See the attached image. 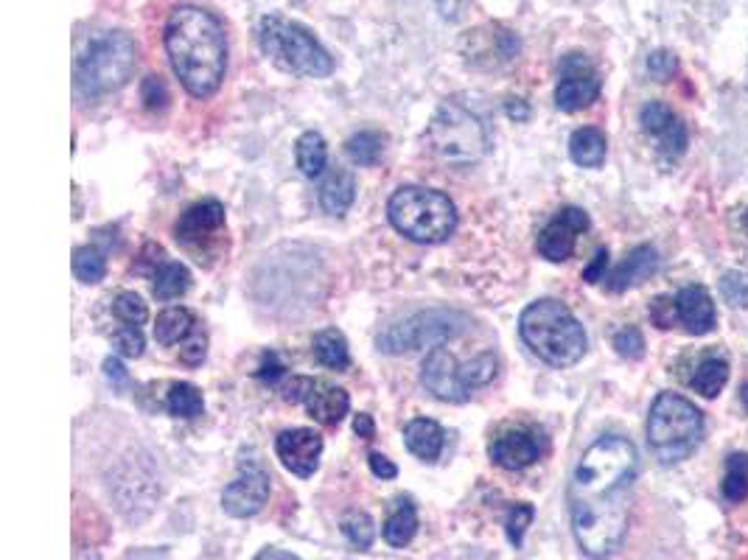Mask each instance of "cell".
<instances>
[{
	"instance_id": "1",
	"label": "cell",
	"mask_w": 748,
	"mask_h": 560,
	"mask_svg": "<svg viewBox=\"0 0 748 560\" xmlns=\"http://www.w3.org/2000/svg\"><path fill=\"white\" fill-rule=\"evenodd\" d=\"M634 476L636 448L625 437L608 434L583 451L569 485L572 532L583 555L600 560L620 549Z\"/></svg>"
},
{
	"instance_id": "2",
	"label": "cell",
	"mask_w": 748,
	"mask_h": 560,
	"mask_svg": "<svg viewBox=\"0 0 748 560\" xmlns=\"http://www.w3.org/2000/svg\"><path fill=\"white\" fill-rule=\"evenodd\" d=\"M166 51L177 79L194 98H211L222 87L227 70L225 28L208 9H174L166 23Z\"/></svg>"
},
{
	"instance_id": "3",
	"label": "cell",
	"mask_w": 748,
	"mask_h": 560,
	"mask_svg": "<svg viewBox=\"0 0 748 560\" xmlns=\"http://www.w3.org/2000/svg\"><path fill=\"white\" fill-rule=\"evenodd\" d=\"M519 334L524 345L552 367L578 364L589 348L578 317L558 300H536L524 308L519 317Z\"/></svg>"
},
{
	"instance_id": "4",
	"label": "cell",
	"mask_w": 748,
	"mask_h": 560,
	"mask_svg": "<svg viewBox=\"0 0 748 560\" xmlns=\"http://www.w3.org/2000/svg\"><path fill=\"white\" fill-rule=\"evenodd\" d=\"M387 216L401 236L415 244H440L457 230V208L449 196L435 188L407 185L387 202Z\"/></svg>"
},
{
	"instance_id": "5",
	"label": "cell",
	"mask_w": 748,
	"mask_h": 560,
	"mask_svg": "<svg viewBox=\"0 0 748 560\" xmlns=\"http://www.w3.org/2000/svg\"><path fill=\"white\" fill-rule=\"evenodd\" d=\"M704 437V415L698 406L678 392H662L648 418V443L656 460L664 465H676L687 460Z\"/></svg>"
},
{
	"instance_id": "6",
	"label": "cell",
	"mask_w": 748,
	"mask_h": 560,
	"mask_svg": "<svg viewBox=\"0 0 748 560\" xmlns=\"http://www.w3.org/2000/svg\"><path fill=\"white\" fill-rule=\"evenodd\" d=\"M426 146L443 163L471 166L488 152V129L477 112L452 98L440 104L426 126Z\"/></svg>"
},
{
	"instance_id": "7",
	"label": "cell",
	"mask_w": 748,
	"mask_h": 560,
	"mask_svg": "<svg viewBox=\"0 0 748 560\" xmlns=\"http://www.w3.org/2000/svg\"><path fill=\"white\" fill-rule=\"evenodd\" d=\"M258 40H261L264 54L289 73L309 76V79H325L334 70V59L300 23H289L275 14L264 17L261 28H258Z\"/></svg>"
},
{
	"instance_id": "8",
	"label": "cell",
	"mask_w": 748,
	"mask_h": 560,
	"mask_svg": "<svg viewBox=\"0 0 748 560\" xmlns=\"http://www.w3.org/2000/svg\"><path fill=\"white\" fill-rule=\"evenodd\" d=\"M138 65V45L124 31H110L93 42L79 59L76 82L79 90L90 98L107 96L124 87Z\"/></svg>"
},
{
	"instance_id": "9",
	"label": "cell",
	"mask_w": 748,
	"mask_h": 560,
	"mask_svg": "<svg viewBox=\"0 0 748 560\" xmlns=\"http://www.w3.org/2000/svg\"><path fill=\"white\" fill-rule=\"evenodd\" d=\"M468 328V317L460 311H421L410 320L398 322L379 336V348L384 353H412L421 348H438Z\"/></svg>"
},
{
	"instance_id": "10",
	"label": "cell",
	"mask_w": 748,
	"mask_h": 560,
	"mask_svg": "<svg viewBox=\"0 0 748 560\" xmlns=\"http://www.w3.org/2000/svg\"><path fill=\"white\" fill-rule=\"evenodd\" d=\"M283 398L289 404H303L309 409L314 420H320L325 426H337L339 420L348 415L351 409V398L342 387H334L323 378H306L297 376L283 387Z\"/></svg>"
},
{
	"instance_id": "11",
	"label": "cell",
	"mask_w": 748,
	"mask_h": 560,
	"mask_svg": "<svg viewBox=\"0 0 748 560\" xmlns=\"http://www.w3.org/2000/svg\"><path fill=\"white\" fill-rule=\"evenodd\" d=\"M600 76L583 54H569L561 62V82L555 87V104L564 112H580L600 96Z\"/></svg>"
},
{
	"instance_id": "12",
	"label": "cell",
	"mask_w": 748,
	"mask_h": 560,
	"mask_svg": "<svg viewBox=\"0 0 748 560\" xmlns=\"http://www.w3.org/2000/svg\"><path fill=\"white\" fill-rule=\"evenodd\" d=\"M586 230H589L586 210L572 208V205L561 208L552 216L550 224L541 230V236H538V255L552 261V264H561V261H566L575 252L578 236L586 233Z\"/></svg>"
},
{
	"instance_id": "13",
	"label": "cell",
	"mask_w": 748,
	"mask_h": 560,
	"mask_svg": "<svg viewBox=\"0 0 748 560\" xmlns=\"http://www.w3.org/2000/svg\"><path fill=\"white\" fill-rule=\"evenodd\" d=\"M269 499V474L258 465H241V474L222 493L227 516L250 518L264 510Z\"/></svg>"
},
{
	"instance_id": "14",
	"label": "cell",
	"mask_w": 748,
	"mask_h": 560,
	"mask_svg": "<svg viewBox=\"0 0 748 560\" xmlns=\"http://www.w3.org/2000/svg\"><path fill=\"white\" fill-rule=\"evenodd\" d=\"M421 381L435 398L449 401V404H463L471 395V387L463 381V373H460V364L443 345L429 350L424 370H421Z\"/></svg>"
},
{
	"instance_id": "15",
	"label": "cell",
	"mask_w": 748,
	"mask_h": 560,
	"mask_svg": "<svg viewBox=\"0 0 748 560\" xmlns=\"http://www.w3.org/2000/svg\"><path fill=\"white\" fill-rule=\"evenodd\" d=\"M639 124L645 129L656 149L664 160H678L681 154L687 152V129L681 124L676 112L670 110L662 101H650L639 112Z\"/></svg>"
},
{
	"instance_id": "16",
	"label": "cell",
	"mask_w": 748,
	"mask_h": 560,
	"mask_svg": "<svg viewBox=\"0 0 748 560\" xmlns=\"http://www.w3.org/2000/svg\"><path fill=\"white\" fill-rule=\"evenodd\" d=\"M278 460L283 462L286 471H292L300 479H309L320 465L323 457V437L314 429H286L275 440Z\"/></svg>"
},
{
	"instance_id": "17",
	"label": "cell",
	"mask_w": 748,
	"mask_h": 560,
	"mask_svg": "<svg viewBox=\"0 0 748 560\" xmlns=\"http://www.w3.org/2000/svg\"><path fill=\"white\" fill-rule=\"evenodd\" d=\"M225 227V208L222 202L216 199H205V202H197L191 208L185 210L183 216L174 224V238L188 247V250H197L199 244L211 241L216 233H222Z\"/></svg>"
},
{
	"instance_id": "18",
	"label": "cell",
	"mask_w": 748,
	"mask_h": 560,
	"mask_svg": "<svg viewBox=\"0 0 748 560\" xmlns=\"http://www.w3.org/2000/svg\"><path fill=\"white\" fill-rule=\"evenodd\" d=\"M491 460L505 471H522L541 457V440L530 429H505L491 440Z\"/></svg>"
},
{
	"instance_id": "19",
	"label": "cell",
	"mask_w": 748,
	"mask_h": 560,
	"mask_svg": "<svg viewBox=\"0 0 748 560\" xmlns=\"http://www.w3.org/2000/svg\"><path fill=\"white\" fill-rule=\"evenodd\" d=\"M676 314L684 331L692 336H704L715 328V303L704 286H687L676 294Z\"/></svg>"
},
{
	"instance_id": "20",
	"label": "cell",
	"mask_w": 748,
	"mask_h": 560,
	"mask_svg": "<svg viewBox=\"0 0 748 560\" xmlns=\"http://www.w3.org/2000/svg\"><path fill=\"white\" fill-rule=\"evenodd\" d=\"M656 269H659V252L653 250L650 244H642V247L628 252L622 258V264L608 275V289L617 294L628 292V289H634L639 283H645Z\"/></svg>"
},
{
	"instance_id": "21",
	"label": "cell",
	"mask_w": 748,
	"mask_h": 560,
	"mask_svg": "<svg viewBox=\"0 0 748 560\" xmlns=\"http://www.w3.org/2000/svg\"><path fill=\"white\" fill-rule=\"evenodd\" d=\"M404 443L418 460L435 462L446 446V432L440 429L438 420L415 418L404 426Z\"/></svg>"
},
{
	"instance_id": "22",
	"label": "cell",
	"mask_w": 748,
	"mask_h": 560,
	"mask_svg": "<svg viewBox=\"0 0 748 560\" xmlns=\"http://www.w3.org/2000/svg\"><path fill=\"white\" fill-rule=\"evenodd\" d=\"M353 196H356V180H353L351 171L334 168L325 177L323 188H320V205H323L325 213L342 216L353 205Z\"/></svg>"
},
{
	"instance_id": "23",
	"label": "cell",
	"mask_w": 748,
	"mask_h": 560,
	"mask_svg": "<svg viewBox=\"0 0 748 560\" xmlns=\"http://www.w3.org/2000/svg\"><path fill=\"white\" fill-rule=\"evenodd\" d=\"M569 157L583 168L603 166V160H606V135L600 129H594V126H583L578 132H572Z\"/></svg>"
},
{
	"instance_id": "24",
	"label": "cell",
	"mask_w": 748,
	"mask_h": 560,
	"mask_svg": "<svg viewBox=\"0 0 748 560\" xmlns=\"http://www.w3.org/2000/svg\"><path fill=\"white\" fill-rule=\"evenodd\" d=\"M418 532V510L412 499H398L393 513L387 516L382 527L384 541L390 546H407Z\"/></svg>"
},
{
	"instance_id": "25",
	"label": "cell",
	"mask_w": 748,
	"mask_h": 560,
	"mask_svg": "<svg viewBox=\"0 0 748 560\" xmlns=\"http://www.w3.org/2000/svg\"><path fill=\"white\" fill-rule=\"evenodd\" d=\"M194 314L183 306H171L166 308L155 322V339L160 345H180L188 336L194 334Z\"/></svg>"
},
{
	"instance_id": "26",
	"label": "cell",
	"mask_w": 748,
	"mask_h": 560,
	"mask_svg": "<svg viewBox=\"0 0 748 560\" xmlns=\"http://www.w3.org/2000/svg\"><path fill=\"white\" fill-rule=\"evenodd\" d=\"M311 350H314V359L323 364V367H328V370H345L351 364L348 342H345V336L339 334L337 328H325V331L314 336Z\"/></svg>"
},
{
	"instance_id": "27",
	"label": "cell",
	"mask_w": 748,
	"mask_h": 560,
	"mask_svg": "<svg viewBox=\"0 0 748 560\" xmlns=\"http://www.w3.org/2000/svg\"><path fill=\"white\" fill-rule=\"evenodd\" d=\"M295 160L297 168H300L306 177H320L325 163H328V149H325L323 135H320V132H303V135L297 138Z\"/></svg>"
},
{
	"instance_id": "28",
	"label": "cell",
	"mask_w": 748,
	"mask_h": 560,
	"mask_svg": "<svg viewBox=\"0 0 748 560\" xmlns=\"http://www.w3.org/2000/svg\"><path fill=\"white\" fill-rule=\"evenodd\" d=\"M726 381H729V364L718 359V356H712V359L698 364V370L690 378V387L695 392H701L704 398H718V392L723 390Z\"/></svg>"
},
{
	"instance_id": "29",
	"label": "cell",
	"mask_w": 748,
	"mask_h": 560,
	"mask_svg": "<svg viewBox=\"0 0 748 560\" xmlns=\"http://www.w3.org/2000/svg\"><path fill=\"white\" fill-rule=\"evenodd\" d=\"M720 493L729 504H740L748 499V454H732L726 460V476H723V485H720Z\"/></svg>"
},
{
	"instance_id": "30",
	"label": "cell",
	"mask_w": 748,
	"mask_h": 560,
	"mask_svg": "<svg viewBox=\"0 0 748 560\" xmlns=\"http://www.w3.org/2000/svg\"><path fill=\"white\" fill-rule=\"evenodd\" d=\"M191 289V272L183 264H163L155 272V297L157 300H177Z\"/></svg>"
},
{
	"instance_id": "31",
	"label": "cell",
	"mask_w": 748,
	"mask_h": 560,
	"mask_svg": "<svg viewBox=\"0 0 748 560\" xmlns=\"http://www.w3.org/2000/svg\"><path fill=\"white\" fill-rule=\"evenodd\" d=\"M166 406H169V412L174 418H197V415H202V409H205V398H202V392L194 384L180 381V384H171Z\"/></svg>"
},
{
	"instance_id": "32",
	"label": "cell",
	"mask_w": 748,
	"mask_h": 560,
	"mask_svg": "<svg viewBox=\"0 0 748 560\" xmlns=\"http://www.w3.org/2000/svg\"><path fill=\"white\" fill-rule=\"evenodd\" d=\"M73 275L76 280H82V283H99L107 275V258H104V252L99 247H76L73 250Z\"/></svg>"
},
{
	"instance_id": "33",
	"label": "cell",
	"mask_w": 748,
	"mask_h": 560,
	"mask_svg": "<svg viewBox=\"0 0 748 560\" xmlns=\"http://www.w3.org/2000/svg\"><path fill=\"white\" fill-rule=\"evenodd\" d=\"M384 138L379 132H359L345 143V154L351 157L356 166H376L382 160Z\"/></svg>"
},
{
	"instance_id": "34",
	"label": "cell",
	"mask_w": 748,
	"mask_h": 560,
	"mask_svg": "<svg viewBox=\"0 0 748 560\" xmlns=\"http://www.w3.org/2000/svg\"><path fill=\"white\" fill-rule=\"evenodd\" d=\"M342 535L348 538V544L353 549H359V552H365L373 544V538H376V524H373V518L362 513V510H353L348 516L342 518Z\"/></svg>"
},
{
	"instance_id": "35",
	"label": "cell",
	"mask_w": 748,
	"mask_h": 560,
	"mask_svg": "<svg viewBox=\"0 0 748 560\" xmlns=\"http://www.w3.org/2000/svg\"><path fill=\"white\" fill-rule=\"evenodd\" d=\"M113 317L121 325L141 328L143 322L149 320V308H146V303L135 292H121L113 300Z\"/></svg>"
},
{
	"instance_id": "36",
	"label": "cell",
	"mask_w": 748,
	"mask_h": 560,
	"mask_svg": "<svg viewBox=\"0 0 748 560\" xmlns=\"http://www.w3.org/2000/svg\"><path fill=\"white\" fill-rule=\"evenodd\" d=\"M460 373H463V381H466L471 390L485 387V384H491L496 376V356L494 353H480L474 362L463 364Z\"/></svg>"
},
{
	"instance_id": "37",
	"label": "cell",
	"mask_w": 748,
	"mask_h": 560,
	"mask_svg": "<svg viewBox=\"0 0 748 560\" xmlns=\"http://www.w3.org/2000/svg\"><path fill=\"white\" fill-rule=\"evenodd\" d=\"M533 516H536L533 504H513L508 510V516H505V532H508V541L516 546V549L522 546L524 532L530 527Z\"/></svg>"
},
{
	"instance_id": "38",
	"label": "cell",
	"mask_w": 748,
	"mask_h": 560,
	"mask_svg": "<svg viewBox=\"0 0 748 560\" xmlns=\"http://www.w3.org/2000/svg\"><path fill=\"white\" fill-rule=\"evenodd\" d=\"M720 294H723V300L734 308H746L748 306V275L746 272H726L723 278H720Z\"/></svg>"
},
{
	"instance_id": "39",
	"label": "cell",
	"mask_w": 748,
	"mask_h": 560,
	"mask_svg": "<svg viewBox=\"0 0 748 560\" xmlns=\"http://www.w3.org/2000/svg\"><path fill=\"white\" fill-rule=\"evenodd\" d=\"M115 350L124 356V359H138L146 348V339H143L141 328H132V325H121L113 336Z\"/></svg>"
},
{
	"instance_id": "40",
	"label": "cell",
	"mask_w": 748,
	"mask_h": 560,
	"mask_svg": "<svg viewBox=\"0 0 748 560\" xmlns=\"http://www.w3.org/2000/svg\"><path fill=\"white\" fill-rule=\"evenodd\" d=\"M614 348L622 359H642L645 356V336L639 328H622L620 334L614 336Z\"/></svg>"
},
{
	"instance_id": "41",
	"label": "cell",
	"mask_w": 748,
	"mask_h": 560,
	"mask_svg": "<svg viewBox=\"0 0 748 560\" xmlns=\"http://www.w3.org/2000/svg\"><path fill=\"white\" fill-rule=\"evenodd\" d=\"M648 73L653 79H659V82H670L678 73L676 54H670V51H664V48L653 51V54L648 56Z\"/></svg>"
},
{
	"instance_id": "42",
	"label": "cell",
	"mask_w": 748,
	"mask_h": 560,
	"mask_svg": "<svg viewBox=\"0 0 748 560\" xmlns=\"http://www.w3.org/2000/svg\"><path fill=\"white\" fill-rule=\"evenodd\" d=\"M141 98L143 104H146V110H163L166 101H169V90H166V84H163L160 76H146L141 87Z\"/></svg>"
},
{
	"instance_id": "43",
	"label": "cell",
	"mask_w": 748,
	"mask_h": 560,
	"mask_svg": "<svg viewBox=\"0 0 748 560\" xmlns=\"http://www.w3.org/2000/svg\"><path fill=\"white\" fill-rule=\"evenodd\" d=\"M650 317L653 322L659 325V328H673L678 322L676 314V297L670 300V297H659V300H653V306H650Z\"/></svg>"
},
{
	"instance_id": "44",
	"label": "cell",
	"mask_w": 748,
	"mask_h": 560,
	"mask_svg": "<svg viewBox=\"0 0 748 560\" xmlns=\"http://www.w3.org/2000/svg\"><path fill=\"white\" fill-rule=\"evenodd\" d=\"M180 356H183L185 364H199L205 359V336L194 334L185 339V348H180Z\"/></svg>"
},
{
	"instance_id": "45",
	"label": "cell",
	"mask_w": 748,
	"mask_h": 560,
	"mask_svg": "<svg viewBox=\"0 0 748 560\" xmlns=\"http://www.w3.org/2000/svg\"><path fill=\"white\" fill-rule=\"evenodd\" d=\"M367 462H370V471L379 476V479H396L398 476L396 465L387 460L384 454H379V451H373V454L367 457Z\"/></svg>"
},
{
	"instance_id": "46",
	"label": "cell",
	"mask_w": 748,
	"mask_h": 560,
	"mask_svg": "<svg viewBox=\"0 0 748 560\" xmlns=\"http://www.w3.org/2000/svg\"><path fill=\"white\" fill-rule=\"evenodd\" d=\"M283 376V364L278 362L275 353H264V362L258 367V378L261 381H278Z\"/></svg>"
},
{
	"instance_id": "47",
	"label": "cell",
	"mask_w": 748,
	"mask_h": 560,
	"mask_svg": "<svg viewBox=\"0 0 748 560\" xmlns=\"http://www.w3.org/2000/svg\"><path fill=\"white\" fill-rule=\"evenodd\" d=\"M606 266H608V250H597V255H594V261L589 266H586V272H583V280H586V283H597V280H606V278H603Z\"/></svg>"
},
{
	"instance_id": "48",
	"label": "cell",
	"mask_w": 748,
	"mask_h": 560,
	"mask_svg": "<svg viewBox=\"0 0 748 560\" xmlns=\"http://www.w3.org/2000/svg\"><path fill=\"white\" fill-rule=\"evenodd\" d=\"M353 429H356V434L359 437H365V440H373L376 437V423H373V418L370 415H356V420H353Z\"/></svg>"
},
{
	"instance_id": "49",
	"label": "cell",
	"mask_w": 748,
	"mask_h": 560,
	"mask_svg": "<svg viewBox=\"0 0 748 560\" xmlns=\"http://www.w3.org/2000/svg\"><path fill=\"white\" fill-rule=\"evenodd\" d=\"M508 115H510V118H516V121H527V118H530V107L524 104L522 98H510Z\"/></svg>"
},
{
	"instance_id": "50",
	"label": "cell",
	"mask_w": 748,
	"mask_h": 560,
	"mask_svg": "<svg viewBox=\"0 0 748 560\" xmlns=\"http://www.w3.org/2000/svg\"><path fill=\"white\" fill-rule=\"evenodd\" d=\"M104 370H107V378H110V381H118V384H127L129 381L121 362H115V359H107V362H104Z\"/></svg>"
},
{
	"instance_id": "51",
	"label": "cell",
	"mask_w": 748,
	"mask_h": 560,
	"mask_svg": "<svg viewBox=\"0 0 748 560\" xmlns=\"http://www.w3.org/2000/svg\"><path fill=\"white\" fill-rule=\"evenodd\" d=\"M460 6H463V0H438L440 17H446V20H454V17L460 14Z\"/></svg>"
},
{
	"instance_id": "52",
	"label": "cell",
	"mask_w": 748,
	"mask_h": 560,
	"mask_svg": "<svg viewBox=\"0 0 748 560\" xmlns=\"http://www.w3.org/2000/svg\"><path fill=\"white\" fill-rule=\"evenodd\" d=\"M253 560H297L295 555H289V552H281V549H264V552H258Z\"/></svg>"
},
{
	"instance_id": "53",
	"label": "cell",
	"mask_w": 748,
	"mask_h": 560,
	"mask_svg": "<svg viewBox=\"0 0 748 560\" xmlns=\"http://www.w3.org/2000/svg\"><path fill=\"white\" fill-rule=\"evenodd\" d=\"M740 401H743V406H746V412H748V384L740 390Z\"/></svg>"
},
{
	"instance_id": "54",
	"label": "cell",
	"mask_w": 748,
	"mask_h": 560,
	"mask_svg": "<svg viewBox=\"0 0 748 560\" xmlns=\"http://www.w3.org/2000/svg\"><path fill=\"white\" fill-rule=\"evenodd\" d=\"M743 227H746V233H748V210L743 213Z\"/></svg>"
},
{
	"instance_id": "55",
	"label": "cell",
	"mask_w": 748,
	"mask_h": 560,
	"mask_svg": "<svg viewBox=\"0 0 748 560\" xmlns=\"http://www.w3.org/2000/svg\"><path fill=\"white\" fill-rule=\"evenodd\" d=\"M746 90H748V73H746Z\"/></svg>"
}]
</instances>
